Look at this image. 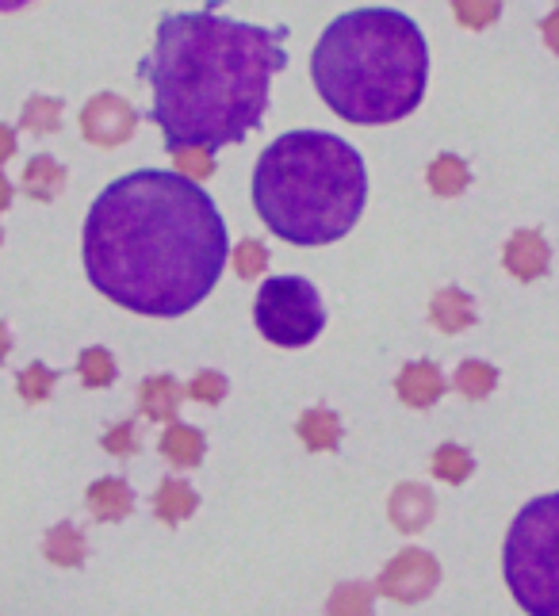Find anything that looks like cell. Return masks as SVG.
<instances>
[{
  "mask_svg": "<svg viewBox=\"0 0 559 616\" xmlns=\"http://www.w3.org/2000/svg\"><path fill=\"white\" fill-rule=\"evenodd\" d=\"M66 188V169L47 153H36L23 169V192L31 199H58V192Z\"/></svg>",
  "mask_w": 559,
  "mask_h": 616,
  "instance_id": "d6986e66",
  "label": "cell"
},
{
  "mask_svg": "<svg viewBox=\"0 0 559 616\" xmlns=\"http://www.w3.org/2000/svg\"><path fill=\"white\" fill-rule=\"evenodd\" d=\"M368 199L360 153L326 130H291L264 146L253 169V207L291 246H330L357 227Z\"/></svg>",
  "mask_w": 559,
  "mask_h": 616,
  "instance_id": "277c9868",
  "label": "cell"
},
{
  "mask_svg": "<svg viewBox=\"0 0 559 616\" xmlns=\"http://www.w3.org/2000/svg\"><path fill=\"white\" fill-rule=\"evenodd\" d=\"M468 185H471V172L456 153H441V158L429 165V188L437 196H460Z\"/></svg>",
  "mask_w": 559,
  "mask_h": 616,
  "instance_id": "ffe728a7",
  "label": "cell"
},
{
  "mask_svg": "<svg viewBox=\"0 0 559 616\" xmlns=\"http://www.w3.org/2000/svg\"><path fill=\"white\" fill-rule=\"evenodd\" d=\"M0 241H4V230H0Z\"/></svg>",
  "mask_w": 559,
  "mask_h": 616,
  "instance_id": "8d00e7d4",
  "label": "cell"
},
{
  "mask_svg": "<svg viewBox=\"0 0 559 616\" xmlns=\"http://www.w3.org/2000/svg\"><path fill=\"white\" fill-rule=\"evenodd\" d=\"M283 34L227 16L173 12L158 23L150 58L139 66L153 89V123L166 150H219L261 127L272 73L288 66Z\"/></svg>",
  "mask_w": 559,
  "mask_h": 616,
  "instance_id": "7a4b0ae2",
  "label": "cell"
},
{
  "mask_svg": "<svg viewBox=\"0 0 559 616\" xmlns=\"http://www.w3.org/2000/svg\"><path fill=\"white\" fill-rule=\"evenodd\" d=\"M227 376H219V371H200V376L188 384V398H196V403H222L227 398Z\"/></svg>",
  "mask_w": 559,
  "mask_h": 616,
  "instance_id": "f546056e",
  "label": "cell"
},
{
  "mask_svg": "<svg viewBox=\"0 0 559 616\" xmlns=\"http://www.w3.org/2000/svg\"><path fill=\"white\" fill-rule=\"evenodd\" d=\"M264 265H269V249H264L261 241H242V246L234 249V272L242 276V280H257V276L264 272Z\"/></svg>",
  "mask_w": 559,
  "mask_h": 616,
  "instance_id": "f1b7e54d",
  "label": "cell"
},
{
  "mask_svg": "<svg viewBox=\"0 0 559 616\" xmlns=\"http://www.w3.org/2000/svg\"><path fill=\"white\" fill-rule=\"evenodd\" d=\"M540 34H545V42L559 54V4L545 16V20H540Z\"/></svg>",
  "mask_w": 559,
  "mask_h": 616,
  "instance_id": "1f68e13d",
  "label": "cell"
},
{
  "mask_svg": "<svg viewBox=\"0 0 559 616\" xmlns=\"http://www.w3.org/2000/svg\"><path fill=\"white\" fill-rule=\"evenodd\" d=\"M437 583H441V563L421 548H407L380 570L376 589H380L383 597H391V602L415 605V602H426L437 589Z\"/></svg>",
  "mask_w": 559,
  "mask_h": 616,
  "instance_id": "52a82bcc",
  "label": "cell"
},
{
  "mask_svg": "<svg viewBox=\"0 0 559 616\" xmlns=\"http://www.w3.org/2000/svg\"><path fill=\"white\" fill-rule=\"evenodd\" d=\"M77 371H81V384L84 387H111L116 384V357H111L108 349H100V345H92V349L81 352V360H77Z\"/></svg>",
  "mask_w": 559,
  "mask_h": 616,
  "instance_id": "cb8c5ba5",
  "label": "cell"
},
{
  "mask_svg": "<svg viewBox=\"0 0 559 616\" xmlns=\"http://www.w3.org/2000/svg\"><path fill=\"white\" fill-rule=\"evenodd\" d=\"M31 4V0H0V12H16V8Z\"/></svg>",
  "mask_w": 559,
  "mask_h": 616,
  "instance_id": "d590c367",
  "label": "cell"
},
{
  "mask_svg": "<svg viewBox=\"0 0 559 616\" xmlns=\"http://www.w3.org/2000/svg\"><path fill=\"white\" fill-rule=\"evenodd\" d=\"M8 352H12V334H8V326L0 322V364L8 360Z\"/></svg>",
  "mask_w": 559,
  "mask_h": 616,
  "instance_id": "836d02e7",
  "label": "cell"
},
{
  "mask_svg": "<svg viewBox=\"0 0 559 616\" xmlns=\"http://www.w3.org/2000/svg\"><path fill=\"white\" fill-rule=\"evenodd\" d=\"M502 260L518 280H540V276L548 272V265H552V249H548L540 230H518L506 241Z\"/></svg>",
  "mask_w": 559,
  "mask_h": 616,
  "instance_id": "9c48e42d",
  "label": "cell"
},
{
  "mask_svg": "<svg viewBox=\"0 0 559 616\" xmlns=\"http://www.w3.org/2000/svg\"><path fill=\"white\" fill-rule=\"evenodd\" d=\"M227 227L196 180L139 169L97 196L84 219V272L111 302L150 318L200 307L227 265Z\"/></svg>",
  "mask_w": 559,
  "mask_h": 616,
  "instance_id": "6da1fadb",
  "label": "cell"
},
{
  "mask_svg": "<svg viewBox=\"0 0 559 616\" xmlns=\"http://www.w3.org/2000/svg\"><path fill=\"white\" fill-rule=\"evenodd\" d=\"M253 318L264 341L280 345V349H303L326 326L322 295L303 276H277V280H264V288L257 291Z\"/></svg>",
  "mask_w": 559,
  "mask_h": 616,
  "instance_id": "8992f818",
  "label": "cell"
},
{
  "mask_svg": "<svg viewBox=\"0 0 559 616\" xmlns=\"http://www.w3.org/2000/svg\"><path fill=\"white\" fill-rule=\"evenodd\" d=\"M196 506H200V494L188 487L184 479H166L153 494V514H158L166 525H177V520L192 517Z\"/></svg>",
  "mask_w": 559,
  "mask_h": 616,
  "instance_id": "e0dca14e",
  "label": "cell"
},
{
  "mask_svg": "<svg viewBox=\"0 0 559 616\" xmlns=\"http://www.w3.org/2000/svg\"><path fill=\"white\" fill-rule=\"evenodd\" d=\"M188 387H180L173 376H150L139 387V406L150 421H173L180 403H184Z\"/></svg>",
  "mask_w": 559,
  "mask_h": 616,
  "instance_id": "7c38bea8",
  "label": "cell"
},
{
  "mask_svg": "<svg viewBox=\"0 0 559 616\" xmlns=\"http://www.w3.org/2000/svg\"><path fill=\"white\" fill-rule=\"evenodd\" d=\"M58 123H62V100H54V97H31L28 103H23L20 127L36 130V135H54Z\"/></svg>",
  "mask_w": 559,
  "mask_h": 616,
  "instance_id": "d4e9b609",
  "label": "cell"
},
{
  "mask_svg": "<svg viewBox=\"0 0 559 616\" xmlns=\"http://www.w3.org/2000/svg\"><path fill=\"white\" fill-rule=\"evenodd\" d=\"M502 570L525 616H559V494L532 498L513 517Z\"/></svg>",
  "mask_w": 559,
  "mask_h": 616,
  "instance_id": "5b68a950",
  "label": "cell"
},
{
  "mask_svg": "<svg viewBox=\"0 0 559 616\" xmlns=\"http://www.w3.org/2000/svg\"><path fill=\"white\" fill-rule=\"evenodd\" d=\"M299 440H303L311 453H333L341 440V421L333 410H326V406H315V410H307L303 418L296 425Z\"/></svg>",
  "mask_w": 559,
  "mask_h": 616,
  "instance_id": "9a60e30c",
  "label": "cell"
},
{
  "mask_svg": "<svg viewBox=\"0 0 559 616\" xmlns=\"http://www.w3.org/2000/svg\"><path fill=\"white\" fill-rule=\"evenodd\" d=\"M134 127H139V111H134L123 97H116V92H100V97H92L81 111V135L97 146L127 142V138L134 135Z\"/></svg>",
  "mask_w": 559,
  "mask_h": 616,
  "instance_id": "ba28073f",
  "label": "cell"
},
{
  "mask_svg": "<svg viewBox=\"0 0 559 616\" xmlns=\"http://www.w3.org/2000/svg\"><path fill=\"white\" fill-rule=\"evenodd\" d=\"M54 384H58V371H50L47 364H28V368L20 371V379H16L23 403H47Z\"/></svg>",
  "mask_w": 559,
  "mask_h": 616,
  "instance_id": "4316f807",
  "label": "cell"
},
{
  "mask_svg": "<svg viewBox=\"0 0 559 616\" xmlns=\"http://www.w3.org/2000/svg\"><path fill=\"white\" fill-rule=\"evenodd\" d=\"M311 77L326 108L346 123L383 127L426 97L429 50L418 23L395 8H357L322 31Z\"/></svg>",
  "mask_w": 559,
  "mask_h": 616,
  "instance_id": "3957f363",
  "label": "cell"
},
{
  "mask_svg": "<svg viewBox=\"0 0 559 616\" xmlns=\"http://www.w3.org/2000/svg\"><path fill=\"white\" fill-rule=\"evenodd\" d=\"M173 158H177L180 177H188V180H208L214 172V158H211V150H203V146H188V150H177Z\"/></svg>",
  "mask_w": 559,
  "mask_h": 616,
  "instance_id": "83f0119b",
  "label": "cell"
},
{
  "mask_svg": "<svg viewBox=\"0 0 559 616\" xmlns=\"http://www.w3.org/2000/svg\"><path fill=\"white\" fill-rule=\"evenodd\" d=\"M429 467H433L437 479H445V483H452L456 487V483H463L471 471H476V459H471L468 448H460V445H441L433 453V464Z\"/></svg>",
  "mask_w": 559,
  "mask_h": 616,
  "instance_id": "603a6c76",
  "label": "cell"
},
{
  "mask_svg": "<svg viewBox=\"0 0 559 616\" xmlns=\"http://www.w3.org/2000/svg\"><path fill=\"white\" fill-rule=\"evenodd\" d=\"M104 448L111 456H131L139 453V429H134V421H119L111 425L104 433Z\"/></svg>",
  "mask_w": 559,
  "mask_h": 616,
  "instance_id": "4dcf8cb0",
  "label": "cell"
},
{
  "mask_svg": "<svg viewBox=\"0 0 559 616\" xmlns=\"http://www.w3.org/2000/svg\"><path fill=\"white\" fill-rule=\"evenodd\" d=\"M203 433L192 429V425L169 421V429L161 433V456L173 467H196L203 459Z\"/></svg>",
  "mask_w": 559,
  "mask_h": 616,
  "instance_id": "2e32d148",
  "label": "cell"
},
{
  "mask_svg": "<svg viewBox=\"0 0 559 616\" xmlns=\"http://www.w3.org/2000/svg\"><path fill=\"white\" fill-rule=\"evenodd\" d=\"M433 509H437L433 494L421 483H402V487H395L391 501H387V514H391L399 533H421L433 520Z\"/></svg>",
  "mask_w": 559,
  "mask_h": 616,
  "instance_id": "8fae6325",
  "label": "cell"
},
{
  "mask_svg": "<svg viewBox=\"0 0 559 616\" xmlns=\"http://www.w3.org/2000/svg\"><path fill=\"white\" fill-rule=\"evenodd\" d=\"M452 387L460 390L463 398L479 403V398H487L490 390L498 387V371L483 360H463L460 368H456V376H452Z\"/></svg>",
  "mask_w": 559,
  "mask_h": 616,
  "instance_id": "44dd1931",
  "label": "cell"
},
{
  "mask_svg": "<svg viewBox=\"0 0 559 616\" xmlns=\"http://www.w3.org/2000/svg\"><path fill=\"white\" fill-rule=\"evenodd\" d=\"M452 16L456 23L471 31H483L502 16V0H452Z\"/></svg>",
  "mask_w": 559,
  "mask_h": 616,
  "instance_id": "484cf974",
  "label": "cell"
},
{
  "mask_svg": "<svg viewBox=\"0 0 559 616\" xmlns=\"http://www.w3.org/2000/svg\"><path fill=\"white\" fill-rule=\"evenodd\" d=\"M84 501H89V514L97 520H123L134 509V490L127 487L123 479L108 475V479L92 483L89 494H84Z\"/></svg>",
  "mask_w": 559,
  "mask_h": 616,
  "instance_id": "4fadbf2b",
  "label": "cell"
},
{
  "mask_svg": "<svg viewBox=\"0 0 559 616\" xmlns=\"http://www.w3.org/2000/svg\"><path fill=\"white\" fill-rule=\"evenodd\" d=\"M372 586L365 583H346L330 594L326 602V616H372Z\"/></svg>",
  "mask_w": 559,
  "mask_h": 616,
  "instance_id": "7402d4cb",
  "label": "cell"
},
{
  "mask_svg": "<svg viewBox=\"0 0 559 616\" xmlns=\"http://www.w3.org/2000/svg\"><path fill=\"white\" fill-rule=\"evenodd\" d=\"M395 390H399V398L407 406H415V410H429L433 403H441V395L449 390L445 384L441 368H437L433 360H415L402 368V376L395 379Z\"/></svg>",
  "mask_w": 559,
  "mask_h": 616,
  "instance_id": "30bf717a",
  "label": "cell"
},
{
  "mask_svg": "<svg viewBox=\"0 0 559 616\" xmlns=\"http://www.w3.org/2000/svg\"><path fill=\"white\" fill-rule=\"evenodd\" d=\"M429 318H433V326L445 329V334H460V329L476 326V299L460 288H445L433 295V302H429Z\"/></svg>",
  "mask_w": 559,
  "mask_h": 616,
  "instance_id": "5bb4252c",
  "label": "cell"
},
{
  "mask_svg": "<svg viewBox=\"0 0 559 616\" xmlns=\"http://www.w3.org/2000/svg\"><path fill=\"white\" fill-rule=\"evenodd\" d=\"M12 153H16V130L0 123V165H4L8 158H12Z\"/></svg>",
  "mask_w": 559,
  "mask_h": 616,
  "instance_id": "d6a6232c",
  "label": "cell"
},
{
  "mask_svg": "<svg viewBox=\"0 0 559 616\" xmlns=\"http://www.w3.org/2000/svg\"><path fill=\"white\" fill-rule=\"evenodd\" d=\"M42 552H47L50 563H58V567H81L84 555H89V544H84V533L77 525H54L47 533V544H42Z\"/></svg>",
  "mask_w": 559,
  "mask_h": 616,
  "instance_id": "ac0fdd59",
  "label": "cell"
},
{
  "mask_svg": "<svg viewBox=\"0 0 559 616\" xmlns=\"http://www.w3.org/2000/svg\"><path fill=\"white\" fill-rule=\"evenodd\" d=\"M8 203H12V185H8V177L0 172V211H4Z\"/></svg>",
  "mask_w": 559,
  "mask_h": 616,
  "instance_id": "e575fe53",
  "label": "cell"
}]
</instances>
